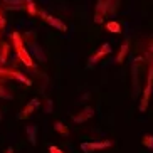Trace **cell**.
<instances>
[{
	"label": "cell",
	"mask_w": 153,
	"mask_h": 153,
	"mask_svg": "<svg viewBox=\"0 0 153 153\" xmlns=\"http://www.w3.org/2000/svg\"><path fill=\"white\" fill-rule=\"evenodd\" d=\"M120 0H98L94 5V22L104 24V19L108 15L116 14Z\"/></svg>",
	"instance_id": "1"
},
{
	"label": "cell",
	"mask_w": 153,
	"mask_h": 153,
	"mask_svg": "<svg viewBox=\"0 0 153 153\" xmlns=\"http://www.w3.org/2000/svg\"><path fill=\"white\" fill-rule=\"evenodd\" d=\"M152 93H153V56H148V72H146V81H145V88L140 98V111L145 113L148 109L150 99H152Z\"/></svg>",
	"instance_id": "2"
},
{
	"label": "cell",
	"mask_w": 153,
	"mask_h": 153,
	"mask_svg": "<svg viewBox=\"0 0 153 153\" xmlns=\"http://www.w3.org/2000/svg\"><path fill=\"white\" fill-rule=\"evenodd\" d=\"M10 41L14 42V47H15V52H17V57L20 59V62L27 68H34V57L30 56L29 49L24 45V41H22V36L19 32H12L10 34Z\"/></svg>",
	"instance_id": "3"
},
{
	"label": "cell",
	"mask_w": 153,
	"mask_h": 153,
	"mask_svg": "<svg viewBox=\"0 0 153 153\" xmlns=\"http://www.w3.org/2000/svg\"><path fill=\"white\" fill-rule=\"evenodd\" d=\"M0 79H17L22 84H25L27 88L32 84L30 79L25 77L20 71H17V69H7V68H2V66H0Z\"/></svg>",
	"instance_id": "4"
},
{
	"label": "cell",
	"mask_w": 153,
	"mask_h": 153,
	"mask_svg": "<svg viewBox=\"0 0 153 153\" xmlns=\"http://www.w3.org/2000/svg\"><path fill=\"white\" fill-rule=\"evenodd\" d=\"M111 146H113L111 140H96V141H84V143H81V150L84 153H94L98 150L111 148Z\"/></svg>",
	"instance_id": "5"
},
{
	"label": "cell",
	"mask_w": 153,
	"mask_h": 153,
	"mask_svg": "<svg viewBox=\"0 0 153 153\" xmlns=\"http://www.w3.org/2000/svg\"><path fill=\"white\" fill-rule=\"evenodd\" d=\"M37 15H39V17H41L45 24H49L51 27L57 29V30H61V32H66V30H68V25H66V24H64L62 20H61V19H57V17H54V15L47 14L45 10H42V9H41Z\"/></svg>",
	"instance_id": "6"
},
{
	"label": "cell",
	"mask_w": 153,
	"mask_h": 153,
	"mask_svg": "<svg viewBox=\"0 0 153 153\" xmlns=\"http://www.w3.org/2000/svg\"><path fill=\"white\" fill-rule=\"evenodd\" d=\"M109 52H111V45H109L108 42L101 44V47H99V49L96 51L94 54H93V56L89 57V61H88V66H89V68H93V66H94V64H98L103 57H106V56H108Z\"/></svg>",
	"instance_id": "7"
},
{
	"label": "cell",
	"mask_w": 153,
	"mask_h": 153,
	"mask_svg": "<svg viewBox=\"0 0 153 153\" xmlns=\"http://www.w3.org/2000/svg\"><path fill=\"white\" fill-rule=\"evenodd\" d=\"M39 106H41V99H37V98L30 99V101L22 108V111L19 113V120H27V118H30Z\"/></svg>",
	"instance_id": "8"
},
{
	"label": "cell",
	"mask_w": 153,
	"mask_h": 153,
	"mask_svg": "<svg viewBox=\"0 0 153 153\" xmlns=\"http://www.w3.org/2000/svg\"><path fill=\"white\" fill-rule=\"evenodd\" d=\"M93 116H94V108H93V106H84V108L77 113V114L72 116V121H74V123H86L88 120H91Z\"/></svg>",
	"instance_id": "9"
},
{
	"label": "cell",
	"mask_w": 153,
	"mask_h": 153,
	"mask_svg": "<svg viewBox=\"0 0 153 153\" xmlns=\"http://www.w3.org/2000/svg\"><path fill=\"white\" fill-rule=\"evenodd\" d=\"M27 45H29V49H30V52L34 54V59L41 61V62H45V61H47V57H45V54H44V51L39 47V44H37L36 41L27 42ZM32 54H30V56H32Z\"/></svg>",
	"instance_id": "10"
},
{
	"label": "cell",
	"mask_w": 153,
	"mask_h": 153,
	"mask_svg": "<svg viewBox=\"0 0 153 153\" xmlns=\"http://www.w3.org/2000/svg\"><path fill=\"white\" fill-rule=\"evenodd\" d=\"M37 125H27L25 126V135H27V140L30 145H37Z\"/></svg>",
	"instance_id": "11"
},
{
	"label": "cell",
	"mask_w": 153,
	"mask_h": 153,
	"mask_svg": "<svg viewBox=\"0 0 153 153\" xmlns=\"http://www.w3.org/2000/svg\"><path fill=\"white\" fill-rule=\"evenodd\" d=\"M4 7L9 10H22L25 9V0H4Z\"/></svg>",
	"instance_id": "12"
},
{
	"label": "cell",
	"mask_w": 153,
	"mask_h": 153,
	"mask_svg": "<svg viewBox=\"0 0 153 153\" xmlns=\"http://www.w3.org/2000/svg\"><path fill=\"white\" fill-rule=\"evenodd\" d=\"M141 59H136L133 62V96H136L140 93V81H138V64Z\"/></svg>",
	"instance_id": "13"
},
{
	"label": "cell",
	"mask_w": 153,
	"mask_h": 153,
	"mask_svg": "<svg viewBox=\"0 0 153 153\" xmlns=\"http://www.w3.org/2000/svg\"><path fill=\"white\" fill-rule=\"evenodd\" d=\"M128 49H130V41L126 39V41L121 44L120 51H118V56H116V62H118V64H121L123 61L126 59V54H128Z\"/></svg>",
	"instance_id": "14"
},
{
	"label": "cell",
	"mask_w": 153,
	"mask_h": 153,
	"mask_svg": "<svg viewBox=\"0 0 153 153\" xmlns=\"http://www.w3.org/2000/svg\"><path fill=\"white\" fill-rule=\"evenodd\" d=\"M104 27H106L108 32H111V34H121V24L118 22V20H108V22H104Z\"/></svg>",
	"instance_id": "15"
},
{
	"label": "cell",
	"mask_w": 153,
	"mask_h": 153,
	"mask_svg": "<svg viewBox=\"0 0 153 153\" xmlns=\"http://www.w3.org/2000/svg\"><path fill=\"white\" fill-rule=\"evenodd\" d=\"M9 52H10V45L7 44V42H2V44H0V66H4V64L7 62Z\"/></svg>",
	"instance_id": "16"
},
{
	"label": "cell",
	"mask_w": 153,
	"mask_h": 153,
	"mask_svg": "<svg viewBox=\"0 0 153 153\" xmlns=\"http://www.w3.org/2000/svg\"><path fill=\"white\" fill-rule=\"evenodd\" d=\"M25 10H27V14L32 15V17L39 14V9H37V5L34 0H25Z\"/></svg>",
	"instance_id": "17"
},
{
	"label": "cell",
	"mask_w": 153,
	"mask_h": 153,
	"mask_svg": "<svg viewBox=\"0 0 153 153\" xmlns=\"http://www.w3.org/2000/svg\"><path fill=\"white\" fill-rule=\"evenodd\" d=\"M14 98L12 93H10L7 88L4 86V79H0V99H5V101H10V99Z\"/></svg>",
	"instance_id": "18"
},
{
	"label": "cell",
	"mask_w": 153,
	"mask_h": 153,
	"mask_svg": "<svg viewBox=\"0 0 153 153\" xmlns=\"http://www.w3.org/2000/svg\"><path fill=\"white\" fill-rule=\"evenodd\" d=\"M54 130L57 131L59 135H62V136H68L69 135V128L64 125L62 121H54Z\"/></svg>",
	"instance_id": "19"
},
{
	"label": "cell",
	"mask_w": 153,
	"mask_h": 153,
	"mask_svg": "<svg viewBox=\"0 0 153 153\" xmlns=\"http://www.w3.org/2000/svg\"><path fill=\"white\" fill-rule=\"evenodd\" d=\"M141 145L146 146L148 150H153V135H143V138H141Z\"/></svg>",
	"instance_id": "20"
},
{
	"label": "cell",
	"mask_w": 153,
	"mask_h": 153,
	"mask_svg": "<svg viewBox=\"0 0 153 153\" xmlns=\"http://www.w3.org/2000/svg\"><path fill=\"white\" fill-rule=\"evenodd\" d=\"M45 113H52V99H45Z\"/></svg>",
	"instance_id": "21"
},
{
	"label": "cell",
	"mask_w": 153,
	"mask_h": 153,
	"mask_svg": "<svg viewBox=\"0 0 153 153\" xmlns=\"http://www.w3.org/2000/svg\"><path fill=\"white\" fill-rule=\"evenodd\" d=\"M49 153H64V152L61 148H57V146H54V145H52V146H49Z\"/></svg>",
	"instance_id": "22"
},
{
	"label": "cell",
	"mask_w": 153,
	"mask_h": 153,
	"mask_svg": "<svg viewBox=\"0 0 153 153\" xmlns=\"http://www.w3.org/2000/svg\"><path fill=\"white\" fill-rule=\"evenodd\" d=\"M5 24H7V20H5L4 15L0 14V30H4V29H5Z\"/></svg>",
	"instance_id": "23"
},
{
	"label": "cell",
	"mask_w": 153,
	"mask_h": 153,
	"mask_svg": "<svg viewBox=\"0 0 153 153\" xmlns=\"http://www.w3.org/2000/svg\"><path fill=\"white\" fill-rule=\"evenodd\" d=\"M5 153H14V148H12V146H9V148L5 150Z\"/></svg>",
	"instance_id": "24"
},
{
	"label": "cell",
	"mask_w": 153,
	"mask_h": 153,
	"mask_svg": "<svg viewBox=\"0 0 153 153\" xmlns=\"http://www.w3.org/2000/svg\"><path fill=\"white\" fill-rule=\"evenodd\" d=\"M0 121H2V113H0Z\"/></svg>",
	"instance_id": "25"
}]
</instances>
